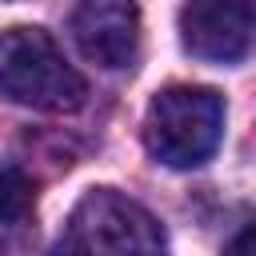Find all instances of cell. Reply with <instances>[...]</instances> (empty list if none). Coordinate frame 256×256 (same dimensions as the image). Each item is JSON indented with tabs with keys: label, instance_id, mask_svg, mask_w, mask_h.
Masks as SVG:
<instances>
[{
	"label": "cell",
	"instance_id": "1",
	"mask_svg": "<svg viewBox=\"0 0 256 256\" xmlns=\"http://www.w3.org/2000/svg\"><path fill=\"white\" fill-rule=\"evenodd\" d=\"M0 96L36 112H76L88 96V84L44 28H4Z\"/></svg>",
	"mask_w": 256,
	"mask_h": 256
},
{
	"label": "cell",
	"instance_id": "2",
	"mask_svg": "<svg viewBox=\"0 0 256 256\" xmlns=\"http://www.w3.org/2000/svg\"><path fill=\"white\" fill-rule=\"evenodd\" d=\"M224 140V100L212 88L172 84L152 96L144 144L168 168H200Z\"/></svg>",
	"mask_w": 256,
	"mask_h": 256
},
{
	"label": "cell",
	"instance_id": "3",
	"mask_svg": "<svg viewBox=\"0 0 256 256\" xmlns=\"http://www.w3.org/2000/svg\"><path fill=\"white\" fill-rule=\"evenodd\" d=\"M60 248L64 252H160L164 228L144 204L120 196L116 188H92L72 208Z\"/></svg>",
	"mask_w": 256,
	"mask_h": 256
},
{
	"label": "cell",
	"instance_id": "4",
	"mask_svg": "<svg viewBox=\"0 0 256 256\" xmlns=\"http://www.w3.org/2000/svg\"><path fill=\"white\" fill-rule=\"evenodd\" d=\"M256 40V0H188L180 8V44L204 64H236Z\"/></svg>",
	"mask_w": 256,
	"mask_h": 256
},
{
	"label": "cell",
	"instance_id": "5",
	"mask_svg": "<svg viewBox=\"0 0 256 256\" xmlns=\"http://www.w3.org/2000/svg\"><path fill=\"white\" fill-rule=\"evenodd\" d=\"M72 36L100 68H128L140 52V8L132 0H80Z\"/></svg>",
	"mask_w": 256,
	"mask_h": 256
},
{
	"label": "cell",
	"instance_id": "6",
	"mask_svg": "<svg viewBox=\"0 0 256 256\" xmlns=\"http://www.w3.org/2000/svg\"><path fill=\"white\" fill-rule=\"evenodd\" d=\"M36 204V184L20 168H0V224H20Z\"/></svg>",
	"mask_w": 256,
	"mask_h": 256
},
{
	"label": "cell",
	"instance_id": "7",
	"mask_svg": "<svg viewBox=\"0 0 256 256\" xmlns=\"http://www.w3.org/2000/svg\"><path fill=\"white\" fill-rule=\"evenodd\" d=\"M228 252H256V224H248L240 236L228 240Z\"/></svg>",
	"mask_w": 256,
	"mask_h": 256
}]
</instances>
